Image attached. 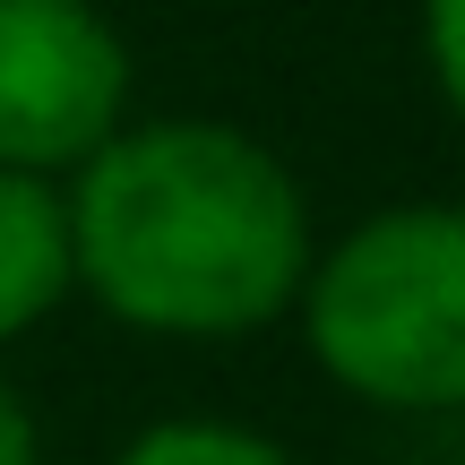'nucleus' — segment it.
<instances>
[{"label":"nucleus","instance_id":"1","mask_svg":"<svg viewBox=\"0 0 465 465\" xmlns=\"http://www.w3.org/2000/svg\"><path fill=\"white\" fill-rule=\"evenodd\" d=\"M61 199L78 284L155 336L259 328L311 276V199L242 121H121Z\"/></svg>","mask_w":465,"mask_h":465},{"label":"nucleus","instance_id":"2","mask_svg":"<svg viewBox=\"0 0 465 465\" xmlns=\"http://www.w3.org/2000/svg\"><path fill=\"white\" fill-rule=\"evenodd\" d=\"M302 336L371 405H465V199H397L311 250Z\"/></svg>","mask_w":465,"mask_h":465},{"label":"nucleus","instance_id":"3","mask_svg":"<svg viewBox=\"0 0 465 465\" xmlns=\"http://www.w3.org/2000/svg\"><path fill=\"white\" fill-rule=\"evenodd\" d=\"M130 113V44L95 0H0V173H78Z\"/></svg>","mask_w":465,"mask_h":465},{"label":"nucleus","instance_id":"4","mask_svg":"<svg viewBox=\"0 0 465 465\" xmlns=\"http://www.w3.org/2000/svg\"><path fill=\"white\" fill-rule=\"evenodd\" d=\"M69 284H78V250H69L61 182L0 173V336H26Z\"/></svg>","mask_w":465,"mask_h":465},{"label":"nucleus","instance_id":"5","mask_svg":"<svg viewBox=\"0 0 465 465\" xmlns=\"http://www.w3.org/2000/svg\"><path fill=\"white\" fill-rule=\"evenodd\" d=\"M113 465H293V457L232 414H164L138 440H121Z\"/></svg>","mask_w":465,"mask_h":465},{"label":"nucleus","instance_id":"6","mask_svg":"<svg viewBox=\"0 0 465 465\" xmlns=\"http://www.w3.org/2000/svg\"><path fill=\"white\" fill-rule=\"evenodd\" d=\"M422 61H431L440 95L465 113V0H422Z\"/></svg>","mask_w":465,"mask_h":465},{"label":"nucleus","instance_id":"7","mask_svg":"<svg viewBox=\"0 0 465 465\" xmlns=\"http://www.w3.org/2000/svg\"><path fill=\"white\" fill-rule=\"evenodd\" d=\"M0 465H44L35 457V414H26V397L9 380H0Z\"/></svg>","mask_w":465,"mask_h":465}]
</instances>
